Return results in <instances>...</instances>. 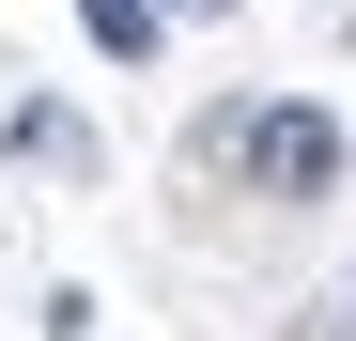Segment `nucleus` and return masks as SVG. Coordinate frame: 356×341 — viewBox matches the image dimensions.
Listing matches in <instances>:
<instances>
[{
    "label": "nucleus",
    "mask_w": 356,
    "mask_h": 341,
    "mask_svg": "<svg viewBox=\"0 0 356 341\" xmlns=\"http://www.w3.org/2000/svg\"><path fill=\"white\" fill-rule=\"evenodd\" d=\"M248 187L264 202H325L341 187V125H325L310 93H294V109H248Z\"/></svg>",
    "instance_id": "obj_1"
},
{
    "label": "nucleus",
    "mask_w": 356,
    "mask_h": 341,
    "mask_svg": "<svg viewBox=\"0 0 356 341\" xmlns=\"http://www.w3.org/2000/svg\"><path fill=\"white\" fill-rule=\"evenodd\" d=\"M78 31L108 47V63H155V0H78Z\"/></svg>",
    "instance_id": "obj_2"
},
{
    "label": "nucleus",
    "mask_w": 356,
    "mask_h": 341,
    "mask_svg": "<svg viewBox=\"0 0 356 341\" xmlns=\"http://www.w3.org/2000/svg\"><path fill=\"white\" fill-rule=\"evenodd\" d=\"M202 16H217V0H202Z\"/></svg>",
    "instance_id": "obj_3"
},
{
    "label": "nucleus",
    "mask_w": 356,
    "mask_h": 341,
    "mask_svg": "<svg viewBox=\"0 0 356 341\" xmlns=\"http://www.w3.org/2000/svg\"><path fill=\"white\" fill-rule=\"evenodd\" d=\"M341 310H356V295H341Z\"/></svg>",
    "instance_id": "obj_4"
}]
</instances>
